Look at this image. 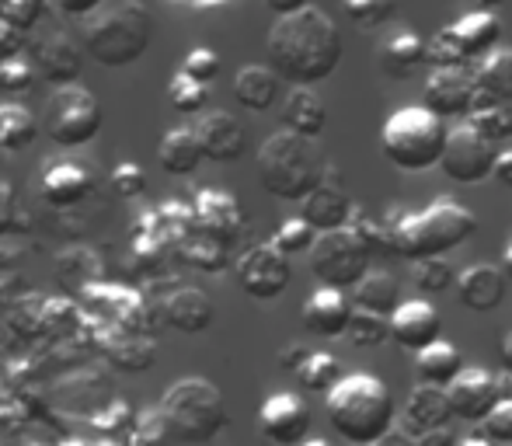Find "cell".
I'll use <instances>...</instances> for the list:
<instances>
[{"label": "cell", "mask_w": 512, "mask_h": 446, "mask_svg": "<svg viewBox=\"0 0 512 446\" xmlns=\"http://www.w3.org/2000/svg\"><path fill=\"white\" fill-rule=\"evenodd\" d=\"M324 175V164L314 150V140L276 129L258 147V182L279 203H300Z\"/></svg>", "instance_id": "6"}, {"label": "cell", "mask_w": 512, "mask_h": 446, "mask_svg": "<svg viewBox=\"0 0 512 446\" xmlns=\"http://www.w3.org/2000/svg\"><path fill=\"white\" fill-rule=\"evenodd\" d=\"M25 60L32 63L35 77H42L46 84H81L84 74V46H77L63 28H32L28 32Z\"/></svg>", "instance_id": "11"}, {"label": "cell", "mask_w": 512, "mask_h": 446, "mask_svg": "<svg viewBox=\"0 0 512 446\" xmlns=\"http://www.w3.org/2000/svg\"><path fill=\"white\" fill-rule=\"evenodd\" d=\"M105 112L102 102L91 88L84 84H63L49 95L46 109H42L39 129L49 143L60 150H81L102 133Z\"/></svg>", "instance_id": "8"}, {"label": "cell", "mask_w": 512, "mask_h": 446, "mask_svg": "<svg viewBox=\"0 0 512 446\" xmlns=\"http://www.w3.org/2000/svg\"><path fill=\"white\" fill-rule=\"evenodd\" d=\"M203 147L196 140V129L192 126H175L161 136V147H157V164H161L164 175L171 178H189L203 168Z\"/></svg>", "instance_id": "27"}, {"label": "cell", "mask_w": 512, "mask_h": 446, "mask_svg": "<svg viewBox=\"0 0 512 446\" xmlns=\"http://www.w3.org/2000/svg\"><path fill=\"white\" fill-rule=\"evenodd\" d=\"M192 223H196L199 237H209V241L220 244H234L241 237L244 227V210L230 192L223 189H203L192 203Z\"/></svg>", "instance_id": "17"}, {"label": "cell", "mask_w": 512, "mask_h": 446, "mask_svg": "<svg viewBox=\"0 0 512 446\" xmlns=\"http://www.w3.org/2000/svg\"><path fill=\"white\" fill-rule=\"evenodd\" d=\"M42 14H46V0H0V21L21 28V32L39 28Z\"/></svg>", "instance_id": "43"}, {"label": "cell", "mask_w": 512, "mask_h": 446, "mask_svg": "<svg viewBox=\"0 0 512 446\" xmlns=\"http://www.w3.org/2000/svg\"><path fill=\"white\" fill-rule=\"evenodd\" d=\"M310 352H314V349H307L304 342H290L283 352H279V366H283L286 373H297V370H300V363H304Z\"/></svg>", "instance_id": "49"}, {"label": "cell", "mask_w": 512, "mask_h": 446, "mask_svg": "<svg viewBox=\"0 0 512 446\" xmlns=\"http://www.w3.org/2000/svg\"><path fill=\"white\" fill-rule=\"evenodd\" d=\"M411 283H415V290L425 293V297H439V293H446L457 283V269L450 265V258H422V262H415Z\"/></svg>", "instance_id": "37"}, {"label": "cell", "mask_w": 512, "mask_h": 446, "mask_svg": "<svg viewBox=\"0 0 512 446\" xmlns=\"http://www.w3.org/2000/svg\"><path fill=\"white\" fill-rule=\"evenodd\" d=\"M192 129H196V140H199V147H203L206 161L234 164V161H241L244 150H248V129H244V122L237 119L234 112L213 109Z\"/></svg>", "instance_id": "18"}, {"label": "cell", "mask_w": 512, "mask_h": 446, "mask_svg": "<svg viewBox=\"0 0 512 446\" xmlns=\"http://www.w3.org/2000/svg\"><path fill=\"white\" fill-rule=\"evenodd\" d=\"M157 21L143 0H105L84 28V56L105 70L133 67L147 56Z\"/></svg>", "instance_id": "4"}, {"label": "cell", "mask_w": 512, "mask_h": 446, "mask_svg": "<svg viewBox=\"0 0 512 446\" xmlns=\"http://www.w3.org/2000/svg\"><path fill=\"white\" fill-rule=\"evenodd\" d=\"M453 286H457L460 304L474 314H495L506 304V293H509V279L492 262H478L471 269L457 272V283Z\"/></svg>", "instance_id": "20"}, {"label": "cell", "mask_w": 512, "mask_h": 446, "mask_svg": "<svg viewBox=\"0 0 512 446\" xmlns=\"http://www.w3.org/2000/svg\"><path fill=\"white\" fill-rule=\"evenodd\" d=\"M157 422H161L164 436H171L175 443L206 446L227 429L230 415L220 387L203 377H185L161 394Z\"/></svg>", "instance_id": "5"}, {"label": "cell", "mask_w": 512, "mask_h": 446, "mask_svg": "<svg viewBox=\"0 0 512 446\" xmlns=\"http://www.w3.org/2000/svg\"><path fill=\"white\" fill-rule=\"evenodd\" d=\"M499 391H502V398H512V373H506V377L499 380Z\"/></svg>", "instance_id": "59"}, {"label": "cell", "mask_w": 512, "mask_h": 446, "mask_svg": "<svg viewBox=\"0 0 512 446\" xmlns=\"http://www.w3.org/2000/svg\"><path fill=\"white\" fill-rule=\"evenodd\" d=\"M446 391V401H450V412L453 419L467 422V426H481L488 412L502 401V391H499V377H492L488 370L481 366H464V370L453 377Z\"/></svg>", "instance_id": "14"}, {"label": "cell", "mask_w": 512, "mask_h": 446, "mask_svg": "<svg viewBox=\"0 0 512 446\" xmlns=\"http://www.w3.org/2000/svg\"><path fill=\"white\" fill-rule=\"evenodd\" d=\"M307 4H310V0H265V7H269L276 18H290V14L304 11Z\"/></svg>", "instance_id": "53"}, {"label": "cell", "mask_w": 512, "mask_h": 446, "mask_svg": "<svg viewBox=\"0 0 512 446\" xmlns=\"http://www.w3.org/2000/svg\"><path fill=\"white\" fill-rule=\"evenodd\" d=\"M349 314H352L349 293L328 290V286H317V290L307 297L300 321H304V332L310 338H324V342H328V338H342L345 335Z\"/></svg>", "instance_id": "23"}, {"label": "cell", "mask_w": 512, "mask_h": 446, "mask_svg": "<svg viewBox=\"0 0 512 446\" xmlns=\"http://www.w3.org/2000/svg\"><path fill=\"white\" fill-rule=\"evenodd\" d=\"M495 157H499V147L488 136H481L471 122H457L446 129L439 171L457 185H485L495 171Z\"/></svg>", "instance_id": "10"}, {"label": "cell", "mask_w": 512, "mask_h": 446, "mask_svg": "<svg viewBox=\"0 0 512 446\" xmlns=\"http://www.w3.org/2000/svg\"><path fill=\"white\" fill-rule=\"evenodd\" d=\"M189 258L206 272H220L227 265V244L220 241H209V237H196L189 248Z\"/></svg>", "instance_id": "47"}, {"label": "cell", "mask_w": 512, "mask_h": 446, "mask_svg": "<svg viewBox=\"0 0 512 446\" xmlns=\"http://www.w3.org/2000/svg\"><path fill=\"white\" fill-rule=\"evenodd\" d=\"M279 95H283V81L272 74L269 67H241L234 77V98L244 112H269L279 105Z\"/></svg>", "instance_id": "29"}, {"label": "cell", "mask_w": 512, "mask_h": 446, "mask_svg": "<svg viewBox=\"0 0 512 446\" xmlns=\"http://www.w3.org/2000/svg\"><path fill=\"white\" fill-rule=\"evenodd\" d=\"M502 363H506L509 373H512V335L506 338V345H502Z\"/></svg>", "instance_id": "57"}, {"label": "cell", "mask_w": 512, "mask_h": 446, "mask_svg": "<svg viewBox=\"0 0 512 446\" xmlns=\"http://www.w3.org/2000/svg\"><path fill=\"white\" fill-rule=\"evenodd\" d=\"M314 241H317V230L300 217H290V220L279 223V230L272 234L269 244L279 251V255H286L293 262V255H307V251L314 248Z\"/></svg>", "instance_id": "38"}, {"label": "cell", "mask_w": 512, "mask_h": 446, "mask_svg": "<svg viewBox=\"0 0 512 446\" xmlns=\"http://www.w3.org/2000/svg\"><path fill=\"white\" fill-rule=\"evenodd\" d=\"M112 189L119 199H136L147 189V175H143L140 164L122 161V164H115V171H112Z\"/></svg>", "instance_id": "46"}, {"label": "cell", "mask_w": 512, "mask_h": 446, "mask_svg": "<svg viewBox=\"0 0 512 446\" xmlns=\"http://www.w3.org/2000/svg\"><path fill=\"white\" fill-rule=\"evenodd\" d=\"M182 70L185 77H192V81H199V84H213L216 77H220V70H223V63H220V53L216 49H209V46H196V49H189L185 53V60H182Z\"/></svg>", "instance_id": "42"}, {"label": "cell", "mask_w": 512, "mask_h": 446, "mask_svg": "<svg viewBox=\"0 0 512 446\" xmlns=\"http://www.w3.org/2000/svg\"><path fill=\"white\" fill-rule=\"evenodd\" d=\"M39 119L21 102H0V150L4 154H21L39 140Z\"/></svg>", "instance_id": "33"}, {"label": "cell", "mask_w": 512, "mask_h": 446, "mask_svg": "<svg viewBox=\"0 0 512 446\" xmlns=\"http://www.w3.org/2000/svg\"><path fill=\"white\" fill-rule=\"evenodd\" d=\"M443 335V318L439 311L422 297L401 300L391 314V342L405 352H422Z\"/></svg>", "instance_id": "19"}, {"label": "cell", "mask_w": 512, "mask_h": 446, "mask_svg": "<svg viewBox=\"0 0 512 446\" xmlns=\"http://www.w3.org/2000/svg\"><path fill=\"white\" fill-rule=\"evenodd\" d=\"M293 377H297V384L304 387V391L328 394L331 387H335L338 380L345 377V373H342V363H338V356H331V352H310Z\"/></svg>", "instance_id": "34"}, {"label": "cell", "mask_w": 512, "mask_h": 446, "mask_svg": "<svg viewBox=\"0 0 512 446\" xmlns=\"http://www.w3.org/2000/svg\"><path fill=\"white\" fill-rule=\"evenodd\" d=\"M324 415L349 446H373L387 429L398 426L391 387L373 373H349L324 394Z\"/></svg>", "instance_id": "3"}, {"label": "cell", "mask_w": 512, "mask_h": 446, "mask_svg": "<svg viewBox=\"0 0 512 446\" xmlns=\"http://www.w3.org/2000/svg\"><path fill=\"white\" fill-rule=\"evenodd\" d=\"M342 11L356 21L359 28H380L394 21L398 0H342Z\"/></svg>", "instance_id": "41"}, {"label": "cell", "mask_w": 512, "mask_h": 446, "mask_svg": "<svg viewBox=\"0 0 512 446\" xmlns=\"http://www.w3.org/2000/svg\"><path fill=\"white\" fill-rule=\"evenodd\" d=\"M453 422L450 401H446L443 387H429V384H415L405 401V412H401V429L411 436L432 433V429H443Z\"/></svg>", "instance_id": "24"}, {"label": "cell", "mask_w": 512, "mask_h": 446, "mask_svg": "<svg viewBox=\"0 0 512 446\" xmlns=\"http://www.w3.org/2000/svg\"><path fill=\"white\" fill-rule=\"evenodd\" d=\"M453 446H492L485 440V436H457V443Z\"/></svg>", "instance_id": "56"}, {"label": "cell", "mask_w": 512, "mask_h": 446, "mask_svg": "<svg viewBox=\"0 0 512 446\" xmlns=\"http://www.w3.org/2000/svg\"><path fill=\"white\" fill-rule=\"evenodd\" d=\"M269 70L293 88H314L328 81L342 63V32L321 7L307 4L290 18H276L269 39Z\"/></svg>", "instance_id": "1"}, {"label": "cell", "mask_w": 512, "mask_h": 446, "mask_svg": "<svg viewBox=\"0 0 512 446\" xmlns=\"http://www.w3.org/2000/svg\"><path fill=\"white\" fill-rule=\"evenodd\" d=\"M499 269H502V276L512 279V241L506 244V251H502V265H499Z\"/></svg>", "instance_id": "55"}, {"label": "cell", "mask_w": 512, "mask_h": 446, "mask_svg": "<svg viewBox=\"0 0 512 446\" xmlns=\"http://www.w3.org/2000/svg\"><path fill=\"white\" fill-rule=\"evenodd\" d=\"M377 63L391 81H408L425 63V39L411 28H401V32L387 35L384 46L377 49Z\"/></svg>", "instance_id": "28"}, {"label": "cell", "mask_w": 512, "mask_h": 446, "mask_svg": "<svg viewBox=\"0 0 512 446\" xmlns=\"http://www.w3.org/2000/svg\"><path fill=\"white\" fill-rule=\"evenodd\" d=\"M349 217H352V199L345 192L342 171L335 164H324L321 182L300 199V220L310 223L317 234H328V230L345 227Z\"/></svg>", "instance_id": "15"}, {"label": "cell", "mask_w": 512, "mask_h": 446, "mask_svg": "<svg viewBox=\"0 0 512 446\" xmlns=\"http://www.w3.org/2000/svg\"><path fill=\"white\" fill-rule=\"evenodd\" d=\"M164 325L175 328L178 335H206L216 321L213 297L199 286H178L161 307Z\"/></svg>", "instance_id": "22"}, {"label": "cell", "mask_w": 512, "mask_h": 446, "mask_svg": "<svg viewBox=\"0 0 512 446\" xmlns=\"http://www.w3.org/2000/svg\"><path fill=\"white\" fill-rule=\"evenodd\" d=\"M464 370V356H460L457 345L436 338L432 345H425L422 352H415V377L418 384L429 387H450L453 377Z\"/></svg>", "instance_id": "32"}, {"label": "cell", "mask_w": 512, "mask_h": 446, "mask_svg": "<svg viewBox=\"0 0 512 446\" xmlns=\"http://www.w3.org/2000/svg\"><path fill=\"white\" fill-rule=\"evenodd\" d=\"M478 102H512V46H499L471 67ZM474 102V105H478Z\"/></svg>", "instance_id": "30"}, {"label": "cell", "mask_w": 512, "mask_h": 446, "mask_svg": "<svg viewBox=\"0 0 512 446\" xmlns=\"http://www.w3.org/2000/svg\"><path fill=\"white\" fill-rule=\"evenodd\" d=\"M25 46H28V32L0 21V63L14 60V56H25Z\"/></svg>", "instance_id": "48"}, {"label": "cell", "mask_w": 512, "mask_h": 446, "mask_svg": "<svg viewBox=\"0 0 512 446\" xmlns=\"http://www.w3.org/2000/svg\"><path fill=\"white\" fill-rule=\"evenodd\" d=\"M39 189L49 206H56V210H74V206H81L84 199L95 192V171L81 161H56L46 168Z\"/></svg>", "instance_id": "21"}, {"label": "cell", "mask_w": 512, "mask_h": 446, "mask_svg": "<svg viewBox=\"0 0 512 446\" xmlns=\"http://www.w3.org/2000/svg\"><path fill=\"white\" fill-rule=\"evenodd\" d=\"M168 102H171V109L185 112V115L203 112L209 105V88L199 81H192V77H185L182 70H178V74L168 81Z\"/></svg>", "instance_id": "39"}, {"label": "cell", "mask_w": 512, "mask_h": 446, "mask_svg": "<svg viewBox=\"0 0 512 446\" xmlns=\"http://www.w3.org/2000/svg\"><path fill=\"white\" fill-rule=\"evenodd\" d=\"M481 436L488 443H512V398H502L492 412L481 419Z\"/></svg>", "instance_id": "45"}, {"label": "cell", "mask_w": 512, "mask_h": 446, "mask_svg": "<svg viewBox=\"0 0 512 446\" xmlns=\"http://www.w3.org/2000/svg\"><path fill=\"white\" fill-rule=\"evenodd\" d=\"M102 4L105 0H56V7H60L67 18H91Z\"/></svg>", "instance_id": "50"}, {"label": "cell", "mask_w": 512, "mask_h": 446, "mask_svg": "<svg viewBox=\"0 0 512 446\" xmlns=\"http://www.w3.org/2000/svg\"><path fill=\"white\" fill-rule=\"evenodd\" d=\"M450 32L471 67L481 56H488L492 49L502 46V21H499V14H492V11H467L464 18L453 21Z\"/></svg>", "instance_id": "25"}, {"label": "cell", "mask_w": 512, "mask_h": 446, "mask_svg": "<svg viewBox=\"0 0 512 446\" xmlns=\"http://www.w3.org/2000/svg\"><path fill=\"white\" fill-rule=\"evenodd\" d=\"M446 122L425 112L422 105H405L384 122L380 129V150L405 175H422L439 168V157L446 147Z\"/></svg>", "instance_id": "7"}, {"label": "cell", "mask_w": 512, "mask_h": 446, "mask_svg": "<svg viewBox=\"0 0 512 446\" xmlns=\"http://www.w3.org/2000/svg\"><path fill=\"white\" fill-rule=\"evenodd\" d=\"M300 446H335V443H331V440H324V436H307V440L300 443Z\"/></svg>", "instance_id": "60"}, {"label": "cell", "mask_w": 512, "mask_h": 446, "mask_svg": "<svg viewBox=\"0 0 512 446\" xmlns=\"http://www.w3.org/2000/svg\"><path fill=\"white\" fill-rule=\"evenodd\" d=\"M418 446H453L457 443V433H453V426H443V429H432V433H422L415 436Z\"/></svg>", "instance_id": "52"}, {"label": "cell", "mask_w": 512, "mask_h": 446, "mask_svg": "<svg viewBox=\"0 0 512 446\" xmlns=\"http://www.w3.org/2000/svg\"><path fill=\"white\" fill-rule=\"evenodd\" d=\"M464 122H471L481 136H488L492 143L512 140V102H478L474 112Z\"/></svg>", "instance_id": "36"}, {"label": "cell", "mask_w": 512, "mask_h": 446, "mask_svg": "<svg viewBox=\"0 0 512 446\" xmlns=\"http://www.w3.org/2000/svg\"><path fill=\"white\" fill-rule=\"evenodd\" d=\"M349 293H352V307H359V311L384 314V318H391L394 307L405 300V297H401L398 276H394V272H387V269H370Z\"/></svg>", "instance_id": "31"}, {"label": "cell", "mask_w": 512, "mask_h": 446, "mask_svg": "<svg viewBox=\"0 0 512 446\" xmlns=\"http://www.w3.org/2000/svg\"><path fill=\"white\" fill-rule=\"evenodd\" d=\"M492 178L499 185H506V189H512V147L506 150H499V157H495V171H492Z\"/></svg>", "instance_id": "51"}, {"label": "cell", "mask_w": 512, "mask_h": 446, "mask_svg": "<svg viewBox=\"0 0 512 446\" xmlns=\"http://www.w3.org/2000/svg\"><path fill=\"white\" fill-rule=\"evenodd\" d=\"M234 279L251 300H279L293 283V262L279 255L272 244H251L234 262Z\"/></svg>", "instance_id": "12"}, {"label": "cell", "mask_w": 512, "mask_h": 446, "mask_svg": "<svg viewBox=\"0 0 512 446\" xmlns=\"http://www.w3.org/2000/svg\"><path fill=\"white\" fill-rule=\"evenodd\" d=\"M499 4H502V0H478V7H474V11H499Z\"/></svg>", "instance_id": "58"}, {"label": "cell", "mask_w": 512, "mask_h": 446, "mask_svg": "<svg viewBox=\"0 0 512 446\" xmlns=\"http://www.w3.org/2000/svg\"><path fill=\"white\" fill-rule=\"evenodd\" d=\"M258 429L276 446H300L310 436V408L300 394L279 391L258 408Z\"/></svg>", "instance_id": "16"}, {"label": "cell", "mask_w": 512, "mask_h": 446, "mask_svg": "<svg viewBox=\"0 0 512 446\" xmlns=\"http://www.w3.org/2000/svg\"><path fill=\"white\" fill-rule=\"evenodd\" d=\"M279 122L286 133H297L304 140H317L328 126V109H324L321 95L314 88H290L279 109Z\"/></svg>", "instance_id": "26"}, {"label": "cell", "mask_w": 512, "mask_h": 446, "mask_svg": "<svg viewBox=\"0 0 512 446\" xmlns=\"http://www.w3.org/2000/svg\"><path fill=\"white\" fill-rule=\"evenodd\" d=\"M391 241V255H401L408 262H422V258H446L457 251L464 241H471L478 230V217L467 206L453 203V199H439V203L425 206L422 213H408L401 206L380 217Z\"/></svg>", "instance_id": "2"}, {"label": "cell", "mask_w": 512, "mask_h": 446, "mask_svg": "<svg viewBox=\"0 0 512 446\" xmlns=\"http://www.w3.org/2000/svg\"><path fill=\"white\" fill-rule=\"evenodd\" d=\"M342 338H349V342L356 345V349H380L384 342H391V318L352 307L349 325H345V335Z\"/></svg>", "instance_id": "35"}, {"label": "cell", "mask_w": 512, "mask_h": 446, "mask_svg": "<svg viewBox=\"0 0 512 446\" xmlns=\"http://www.w3.org/2000/svg\"><path fill=\"white\" fill-rule=\"evenodd\" d=\"M425 63H429L432 70H457V67H471L467 63V56L460 53L457 39H453L450 25L439 28L436 35H432L429 42H425Z\"/></svg>", "instance_id": "40"}, {"label": "cell", "mask_w": 512, "mask_h": 446, "mask_svg": "<svg viewBox=\"0 0 512 446\" xmlns=\"http://www.w3.org/2000/svg\"><path fill=\"white\" fill-rule=\"evenodd\" d=\"M35 88V70L25 56H14V60L0 63V91L4 95H25Z\"/></svg>", "instance_id": "44"}, {"label": "cell", "mask_w": 512, "mask_h": 446, "mask_svg": "<svg viewBox=\"0 0 512 446\" xmlns=\"http://www.w3.org/2000/svg\"><path fill=\"white\" fill-rule=\"evenodd\" d=\"M307 255H310V276L317 279V286H328V290H342V293H349L373 269V255L349 227L317 234L314 248Z\"/></svg>", "instance_id": "9"}, {"label": "cell", "mask_w": 512, "mask_h": 446, "mask_svg": "<svg viewBox=\"0 0 512 446\" xmlns=\"http://www.w3.org/2000/svg\"><path fill=\"white\" fill-rule=\"evenodd\" d=\"M478 102V88H474V74L471 67H457V70H432L425 77L422 88V109L432 112L443 122H464L474 112Z\"/></svg>", "instance_id": "13"}, {"label": "cell", "mask_w": 512, "mask_h": 446, "mask_svg": "<svg viewBox=\"0 0 512 446\" xmlns=\"http://www.w3.org/2000/svg\"><path fill=\"white\" fill-rule=\"evenodd\" d=\"M373 446H418V440L411 433H405L401 426H394V429H387V433L380 436V440L373 443Z\"/></svg>", "instance_id": "54"}]
</instances>
